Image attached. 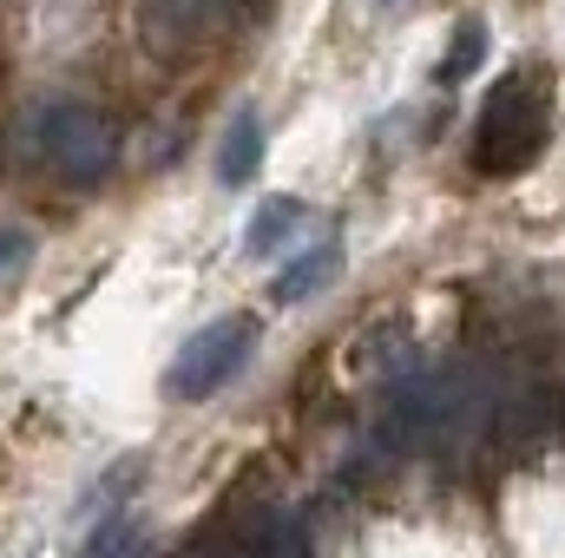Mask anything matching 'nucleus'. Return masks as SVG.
Wrapping results in <instances>:
<instances>
[{"label":"nucleus","instance_id":"f257e3e1","mask_svg":"<svg viewBox=\"0 0 565 558\" xmlns=\"http://www.w3.org/2000/svg\"><path fill=\"white\" fill-rule=\"evenodd\" d=\"M553 132V79L533 73V66H513L507 79H493L487 106H480V126H473V171L487 178H513L526 171Z\"/></svg>","mask_w":565,"mask_h":558},{"label":"nucleus","instance_id":"f03ea898","mask_svg":"<svg viewBox=\"0 0 565 558\" xmlns=\"http://www.w3.org/2000/svg\"><path fill=\"white\" fill-rule=\"evenodd\" d=\"M473 408H480V388H473L467 368H427V375L402 382V388L388 395L375 440H382L388 453H415V447H434V440L460 433Z\"/></svg>","mask_w":565,"mask_h":558},{"label":"nucleus","instance_id":"7ed1b4c3","mask_svg":"<svg viewBox=\"0 0 565 558\" xmlns=\"http://www.w3.org/2000/svg\"><path fill=\"white\" fill-rule=\"evenodd\" d=\"M33 151H40V164H46L53 178H66V184H99V178L113 171V158H119V132H113V119H106L99 106H86V99H53V106L33 119Z\"/></svg>","mask_w":565,"mask_h":558},{"label":"nucleus","instance_id":"20e7f679","mask_svg":"<svg viewBox=\"0 0 565 558\" xmlns=\"http://www.w3.org/2000/svg\"><path fill=\"white\" fill-rule=\"evenodd\" d=\"M250 348H257V322H250V315H217V322H204V329L178 348V362L164 368V395H171V401H211L231 375H244Z\"/></svg>","mask_w":565,"mask_h":558},{"label":"nucleus","instance_id":"39448f33","mask_svg":"<svg viewBox=\"0 0 565 558\" xmlns=\"http://www.w3.org/2000/svg\"><path fill=\"white\" fill-rule=\"evenodd\" d=\"M257 164H264V119L244 106V112L231 119V132H224L217 178H224V184H250V178H257Z\"/></svg>","mask_w":565,"mask_h":558},{"label":"nucleus","instance_id":"423d86ee","mask_svg":"<svg viewBox=\"0 0 565 558\" xmlns=\"http://www.w3.org/2000/svg\"><path fill=\"white\" fill-rule=\"evenodd\" d=\"M335 270H342V250L335 244H316V250L289 257L277 270V302H309L322 282H335Z\"/></svg>","mask_w":565,"mask_h":558},{"label":"nucleus","instance_id":"0eeeda50","mask_svg":"<svg viewBox=\"0 0 565 558\" xmlns=\"http://www.w3.org/2000/svg\"><path fill=\"white\" fill-rule=\"evenodd\" d=\"M302 217H309V204H302V197H270V204L250 217V230H244V250H250V257H277L282 244H289V230H296Z\"/></svg>","mask_w":565,"mask_h":558},{"label":"nucleus","instance_id":"6e6552de","mask_svg":"<svg viewBox=\"0 0 565 558\" xmlns=\"http://www.w3.org/2000/svg\"><path fill=\"white\" fill-rule=\"evenodd\" d=\"M79 558H151V533H145V519H132V513H113V519L86 539Z\"/></svg>","mask_w":565,"mask_h":558},{"label":"nucleus","instance_id":"1a4fd4ad","mask_svg":"<svg viewBox=\"0 0 565 558\" xmlns=\"http://www.w3.org/2000/svg\"><path fill=\"white\" fill-rule=\"evenodd\" d=\"M198 20H204V0H145V33H151V46H171V33H178V40L198 33Z\"/></svg>","mask_w":565,"mask_h":558},{"label":"nucleus","instance_id":"9d476101","mask_svg":"<svg viewBox=\"0 0 565 558\" xmlns=\"http://www.w3.org/2000/svg\"><path fill=\"white\" fill-rule=\"evenodd\" d=\"M250 558H309V539H302V526L296 519H264L257 533H250Z\"/></svg>","mask_w":565,"mask_h":558},{"label":"nucleus","instance_id":"9b49d317","mask_svg":"<svg viewBox=\"0 0 565 558\" xmlns=\"http://www.w3.org/2000/svg\"><path fill=\"white\" fill-rule=\"evenodd\" d=\"M473 66H480V26L467 20V26H460V40H454V60L440 66V86H454V79H467Z\"/></svg>","mask_w":565,"mask_h":558},{"label":"nucleus","instance_id":"f8f14e48","mask_svg":"<svg viewBox=\"0 0 565 558\" xmlns=\"http://www.w3.org/2000/svg\"><path fill=\"white\" fill-rule=\"evenodd\" d=\"M20 257H26V237L20 230H0V270H13Z\"/></svg>","mask_w":565,"mask_h":558},{"label":"nucleus","instance_id":"ddd939ff","mask_svg":"<svg viewBox=\"0 0 565 558\" xmlns=\"http://www.w3.org/2000/svg\"><path fill=\"white\" fill-rule=\"evenodd\" d=\"M204 558H250V539H244V546H237V552H204Z\"/></svg>","mask_w":565,"mask_h":558}]
</instances>
